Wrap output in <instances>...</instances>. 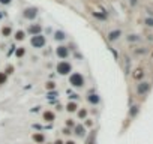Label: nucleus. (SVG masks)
<instances>
[{
	"mask_svg": "<svg viewBox=\"0 0 153 144\" xmlns=\"http://www.w3.org/2000/svg\"><path fill=\"white\" fill-rule=\"evenodd\" d=\"M146 23H147V26H153V20H146Z\"/></svg>",
	"mask_w": 153,
	"mask_h": 144,
	"instance_id": "obj_25",
	"label": "nucleus"
},
{
	"mask_svg": "<svg viewBox=\"0 0 153 144\" xmlns=\"http://www.w3.org/2000/svg\"><path fill=\"white\" fill-rule=\"evenodd\" d=\"M0 3H2V5H9L11 0H0Z\"/></svg>",
	"mask_w": 153,
	"mask_h": 144,
	"instance_id": "obj_24",
	"label": "nucleus"
},
{
	"mask_svg": "<svg viewBox=\"0 0 153 144\" xmlns=\"http://www.w3.org/2000/svg\"><path fill=\"white\" fill-rule=\"evenodd\" d=\"M66 126H71V128H74V126H75L74 120H66Z\"/></svg>",
	"mask_w": 153,
	"mask_h": 144,
	"instance_id": "obj_19",
	"label": "nucleus"
},
{
	"mask_svg": "<svg viewBox=\"0 0 153 144\" xmlns=\"http://www.w3.org/2000/svg\"><path fill=\"white\" fill-rule=\"evenodd\" d=\"M47 89H50V90H51V89H54V83H51V81H50V83H47Z\"/></svg>",
	"mask_w": 153,
	"mask_h": 144,
	"instance_id": "obj_22",
	"label": "nucleus"
},
{
	"mask_svg": "<svg viewBox=\"0 0 153 144\" xmlns=\"http://www.w3.org/2000/svg\"><path fill=\"white\" fill-rule=\"evenodd\" d=\"M63 134H65V135H71V131H69L68 128H65V129H63Z\"/></svg>",
	"mask_w": 153,
	"mask_h": 144,
	"instance_id": "obj_23",
	"label": "nucleus"
},
{
	"mask_svg": "<svg viewBox=\"0 0 153 144\" xmlns=\"http://www.w3.org/2000/svg\"><path fill=\"white\" fill-rule=\"evenodd\" d=\"M56 54H57L59 57H62V59L68 57V48H66V47H59V48L56 50Z\"/></svg>",
	"mask_w": 153,
	"mask_h": 144,
	"instance_id": "obj_6",
	"label": "nucleus"
},
{
	"mask_svg": "<svg viewBox=\"0 0 153 144\" xmlns=\"http://www.w3.org/2000/svg\"><path fill=\"white\" fill-rule=\"evenodd\" d=\"M30 32H32L33 35L39 33V32H41V26H30Z\"/></svg>",
	"mask_w": 153,
	"mask_h": 144,
	"instance_id": "obj_15",
	"label": "nucleus"
},
{
	"mask_svg": "<svg viewBox=\"0 0 153 144\" xmlns=\"http://www.w3.org/2000/svg\"><path fill=\"white\" fill-rule=\"evenodd\" d=\"M14 72V66H8L6 68V74H12Z\"/></svg>",
	"mask_w": 153,
	"mask_h": 144,
	"instance_id": "obj_21",
	"label": "nucleus"
},
{
	"mask_svg": "<svg viewBox=\"0 0 153 144\" xmlns=\"http://www.w3.org/2000/svg\"><path fill=\"white\" fill-rule=\"evenodd\" d=\"M32 138H33V141H35V143H39V144L45 141V137L42 134H39V132H35V134L32 135Z\"/></svg>",
	"mask_w": 153,
	"mask_h": 144,
	"instance_id": "obj_8",
	"label": "nucleus"
},
{
	"mask_svg": "<svg viewBox=\"0 0 153 144\" xmlns=\"http://www.w3.org/2000/svg\"><path fill=\"white\" fill-rule=\"evenodd\" d=\"M122 35V32L120 30H114V32H110V35H108V39L110 41H116V39H119Z\"/></svg>",
	"mask_w": 153,
	"mask_h": 144,
	"instance_id": "obj_9",
	"label": "nucleus"
},
{
	"mask_svg": "<svg viewBox=\"0 0 153 144\" xmlns=\"http://www.w3.org/2000/svg\"><path fill=\"white\" fill-rule=\"evenodd\" d=\"M69 83H71L74 87H83V86H84V77H83L81 74H78V72H75V74L71 75Z\"/></svg>",
	"mask_w": 153,
	"mask_h": 144,
	"instance_id": "obj_1",
	"label": "nucleus"
},
{
	"mask_svg": "<svg viewBox=\"0 0 153 144\" xmlns=\"http://www.w3.org/2000/svg\"><path fill=\"white\" fill-rule=\"evenodd\" d=\"M149 89H150V86H149V83H141V84H140V86H138L137 92H138V93H140V95H144V93H146V92H147Z\"/></svg>",
	"mask_w": 153,
	"mask_h": 144,
	"instance_id": "obj_7",
	"label": "nucleus"
},
{
	"mask_svg": "<svg viewBox=\"0 0 153 144\" xmlns=\"http://www.w3.org/2000/svg\"><path fill=\"white\" fill-rule=\"evenodd\" d=\"M44 119L47 122H53V120H54V113H51V111H45V113H44Z\"/></svg>",
	"mask_w": 153,
	"mask_h": 144,
	"instance_id": "obj_10",
	"label": "nucleus"
},
{
	"mask_svg": "<svg viewBox=\"0 0 153 144\" xmlns=\"http://www.w3.org/2000/svg\"><path fill=\"white\" fill-rule=\"evenodd\" d=\"M89 102H90V104H98V102H99V98H98L96 95H90V96H89Z\"/></svg>",
	"mask_w": 153,
	"mask_h": 144,
	"instance_id": "obj_14",
	"label": "nucleus"
},
{
	"mask_svg": "<svg viewBox=\"0 0 153 144\" xmlns=\"http://www.w3.org/2000/svg\"><path fill=\"white\" fill-rule=\"evenodd\" d=\"M30 42H32V45L35 48H41V47H44V44H45V38L41 36V35H36V36L32 38Z\"/></svg>",
	"mask_w": 153,
	"mask_h": 144,
	"instance_id": "obj_3",
	"label": "nucleus"
},
{
	"mask_svg": "<svg viewBox=\"0 0 153 144\" xmlns=\"http://www.w3.org/2000/svg\"><path fill=\"white\" fill-rule=\"evenodd\" d=\"M54 144H65V143H63L62 140H56V141H54Z\"/></svg>",
	"mask_w": 153,
	"mask_h": 144,
	"instance_id": "obj_28",
	"label": "nucleus"
},
{
	"mask_svg": "<svg viewBox=\"0 0 153 144\" xmlns=\"http://www.w3.org/2000/svg\"><path fill=\"white\" fill-rule=\"evenodd\" d=\"M12 33V29L9 27V26H6V27H3V30H2V35L3 36H9Z\"/></svg>",
	"mask_w": 153,
	"mask_h": 144,
	"instance_id": "obj_13",
	"label": "nucleus"
},
{
	"mask_svg": "<svg viewBox=\"0 0 153 144\" xmlns=\"http://www.w3.org/2000/svg\"><path fill=\"white\" fill-rule=\"evenodd\" d=\"M71 71H72V66H71L69 62H59V65H57V72H59L60 75H66V74H69Z\"/></svg>",
	"mask_w": 153,
	"mask_h": 144,
	"instance_id": "obj_2",
	"label": "nucleus"
},
{
	"mask_svg": "<svg viewBox=\"0 0 153 144\" xmlns=\"http://www.w3.org/2000/svg\"><path fill=\"white\" fill-rule=\"evenodd\" d=\"M66 110H68L69 113H72V111H77V104H75V102H69L68 105H66Z\"/></svg>",
	"mask_w": 153,
	"mask_h": 144,
	"instance_id": "obj_11",
	"label": "nucleus"
},
{
	"mask_svg": "<svg viewBox=\"0 0 153 144\" xmlns=\"http://www.w3.org/2000/svg\"><path fill=\"white\" fill-rule=\"evenodd\" d=\"M24 38H26V33H24L23 30H18L17 35H15V39H17V41H23Z\"/></svg>",
	"mask_w": 153,
	"mask_h": 144,
	"instance_id": "obj_12",
	"label": "nucleus"
},
{
	"mask_svg": "<svg viewBox=\"0 0 153 144\" xmlns=\"http://www.w3.org/2000/svg\"><path fill=\"white\" fill-rule=\"evenodd\" d=\"M65 38H66V36H65L63 32H56V39H57V41H59V39H60V41H63Z\"/></svg>",
	"mask_w": 153,
	"mask_h": 144,
	"instance_id": "obj_17",
	"label": "nucleus"
},
{
	"mask_svg": "<svg viewBox=\"0 0 153 144\" xmlns=\"http://www.w3.org/2000/svg\"><path fill=\"white\" fill-rule=\"evenodd\" d=\"M78 117L80 119H86V117H87V110H80L78 111Z\"/></svg>",
	"mask_w": 153,
	"mask_h": 144,
	"instance_id": "obj_16",
	"label": "nucleus"
},
{
	"mask_svg": "<svg viewBox=\"0 0 153 144\" xmlns=\"http://www.w3.org/2000/svg\"><path fill=\"white\" fill-rule=\"evenodd\" d=\"M6 81V75L5 74H0V84H3Z\"/></svg>",
	"mask_w": 153,
	"mask_h": 144,
	"instance_id": "obj_20",
	"label": "nucleus"
},
{
	"mask_svg": "<svg viewBox=\"0 0 153 144\" xmlns=\"http://www.w3.org/2000/svg\"><path fill=\"white\" fill-rule=\"evenodd\" d=\"M86 126H92V120H87V122H86Z\"/></svg>",
	"mask_w": 153,
	"mask_h": 144,
	"instance_id": "obj_29",
	"label": "nucleus"
},
{
	"mask_svg": "<svg viewBox=\"0 0 153 144\" xmlns=\"http://www.w3.org/2000/svg\"><path fill=\"white\" fill-rule=\"evenodd\" d=\"M75 135L80 137V138H83V137H86V128L83 125H78L75 126Z\"/></svg>",
	"mask_w": 153,
	"mask_h": 144,
	"instance_id": "obj_5",
	"label": "nucleus"
},
{
	"mask_svg": "<svg viewBox=\"0 0 153 144\" xmlns=\"http://www.w3.org/2000/svg\"><path fill=\"white\" fill-rule=\"evenodd\" d=\"M141 77V71H137V74H135V78H140Z\"/></svg>",
	"mask_w": 153,
	"mask_h": 144,
	"instance_id": "obj_27",
	"label": "nucleus"
},
{
	"mask_svg": "<svg viewBox=\"0 0 153 144\" xmlns=\"http://www.w3.org/2000/svg\"><path fill=\"white\" fill-rule=\"evenodd\" d=\"M36 12H38L36 8H27V9L23 12V17L27 18V20H33V18L36 17Z\"/></svg>",
	"mask_w": 153,
	"mask_h": 144,
	"instance_id": "obj_4",
	"label": "nucleus"
},
{
	"mask_svg": "<svg viewBox=\"0 0 153 144\" xmlns=\"http://www.w3.org/2000/svg\"><path fill=\"white\" fill-rule=\"evenodd\" d=\"M24 54H26V50L24 48H18L17 50V57H23Z\"/></svg>",
	"mask_w": 153,
	"mask_h": 144,
	"instance_id": "obj_18",
	"label": "nucleus"
},
{
	"mask_svg": "<svg viewBox=\"0 0 153 144\" xmlns=\"http://www.w3.org/2000/svg\"><path fill=\"white\" fill-rule=\"evenodd\" d=\"M65 144H77V143H75L74 140H68V141H66Z\"/></svg>",
	"mask_w": 153,
	"mask_h": 144,
	"instance_id": "obj_26",
	"label": "nucleus"
}]
</instances>
